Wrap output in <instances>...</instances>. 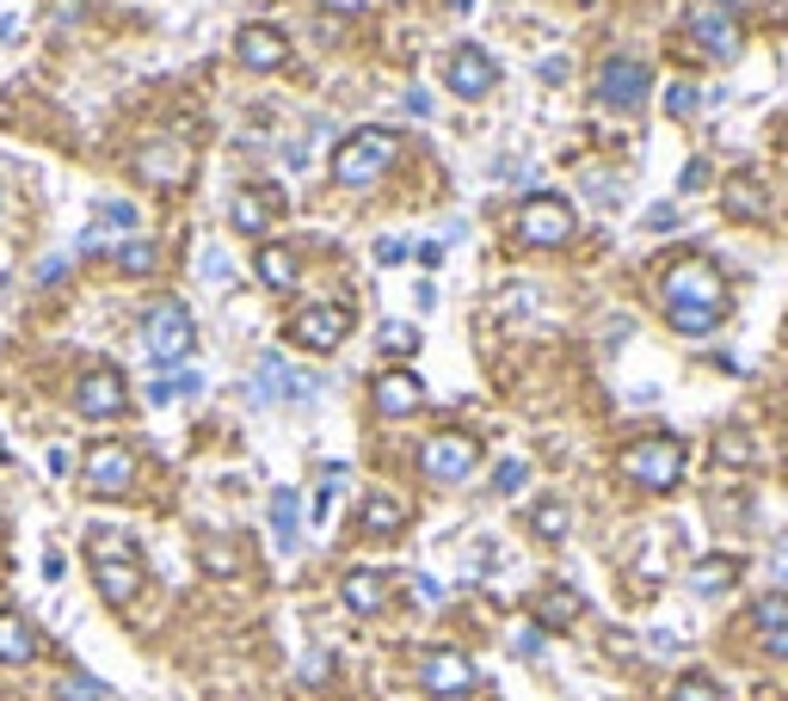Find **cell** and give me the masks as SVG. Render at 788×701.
<instances>
[{"mask_svg":"<svg viewBox=\"0 0 788 701\" xmlns=\"http://www.w3.org/2000/svg\"><path fill=\"white\" fill-rule=\"evenodd\" d=\"M87 554H93V584H99V597H106V603H118V609H130L136 591H142V560H136L130 535L93 530Z\"/></svg>","mask_w":788,"mask_h":701,"instance_id":"1","label":"cell"},{"mask_svg":"<svg viewBox=\"0 0 788 701\" xmlns=\"http://www.w3.org/2000/svg\"><path fill=\"white\" fill-rule=\"evenodd\" d=\"M395 136L388 130H358V136H346L339 142V154H333V179L339 186H376L388 167H395Z\"/></svg>","mask_w":788,"mask_h":701,"instance_id":"2","label":"cell"},{"mask_svg":"<svg viewBox=\"0 0 788 701\" xmlns=\"http://www.w3.org/2000/svg\"><path fill=\"white\" fill-rule=\"evenodd\" d=\"M622 474L647 492H671L684 480V443L678 437H647V443H628L622 450Z\"/></svg>","mask_w":788,"mask_h":701,"instance_id":"3","label":"cell"},{"mask_svg":"<svg viewBox=\"0 0 788 701\" xmlns=\"http://www.w3.org/2000/svg\"><path fill=\"white\" fill-rule=\"evenodd\" d=\"M666 308H702V314H727V283L708 259H678L666 271Z\"/></svg>","mask_w":788,"mask_h":701,"instance_id":"4","label":"cell"},{"mask_svg":"<svg viewBox=\"0 0 788 701\" xmlns=\"http://www.w3.org/2000/svg\"><path fill=\"white\" fill-rule=\"evenodd\" d=\"M142 344L154 363H186L191 344H198V327H191V314L179 302H154L142 320Z\"/></svg>","mask_w":788,"mask_h":701,"instance_id":"5","label":"cell"},{"mask_svg":"<svg viewBox=\"0 0 788 701\" xmlns=\"http://www.w3.org/2000/svg\"><path fill=\"white\" fill-rule=\"evenodd\" d=\"M419 468H426V480H438V487H456V480H468L481 468V443L468 431H438L426 450H419Z\"/></svg>","mask_w":788,"mask_h":701,"instance_id":"6","label":"cell"},{"mask_svg":"<svg viewBox=\"0 0 788 701\" xmlns=\"http://www.w3.org/2000/svg\"><path fill=\"white\" fill-rule=\"evenodd\" d=\"M346 332H351V308H339V302H308L302 314L290 320V339L302 344V351H339Z\"/></svg>","mask_w":788,"mask_h":701,"instance_id":"7","label":"cell"},{"mask_svg":"<svg viewBox=\"0 0 788 701\" xmlns=\"http://www.w3.org/2000/svg\"><path fill=\"white\" fill-rule=\"evenodd\" d=\"M136 487V450L130 443H99L87 450V492L93 499H123Z\"/></svg>","mask_w":788,"mask_h":701,"instance_id":"8","label":"cell"},{"mask_svg":"<svg viewBox=\"0 0 788 701\" xmlns=\"http://www.w3.org/2000/svg\"><path fill=\"white\" fill-rule=\"evenodd\" d=\"M518 240L523 247H567L573 240V210L561 198H530L518 210Z\"/></svg>","mask_w":788,"mask_h":701,"instance_id":"9","label":"cell"},{"mask_svg":"<svg viewBox=\"0 0 788 701\" xmlns=\"http://www.w3.org/2000/svg\"><path fill=\"white\" fill-rule=\"evenodd\" d=\"M493 80H499L493 56L475 50V43H456V50L443 56V87H450L456 99H487L493 93Z\"/></svg>","mask_w":788,"mask_h":701,"instance_id":"10","label":"cell"},{"mask_svg":"<svg viewBox=\"0 0 788 701\" xmlns=\"http://www.w3.org/2000/svg\"><path fill=\"white\" fill-rule=\"evenodd\" d=\"M647 87H654V74H647L635 56H610V62H604V74H598V106H610V111H641Z\"/></svg>","mask_w":788,"mask_h":701,"instance_id":"11","label":"cell"},{"mask_svg":"<svg viewBox=\"0 0 788 701\" xmlns=\"http://www.w3.org/2000/svg\"><path fill=\"white\" fill-rule=\"evenodd\" d=\"M690 38L702 43L708 56H739V19L727 13V0H696L690 7Z\"/></svg>","mask_w":788,"mask_h":701,"instance_id":"12","label":"cell"},{"mask_svg":"<svg viewBox=\"0 0 788 701\" xmlns=\"http://www.w3.org/2000/svg\"><path fill=\"white\" fill-rule=\"evenodd\" d=\"M74 407H81L87 419H118V412L130 407V388H123L118 370H87L81 388H74Z\"/></svg>","mask_w":788,"mask_h":701,"instance_id":"13","label":"cell"},{"mask_svg":"<svg viewBox=\"0 0 788 701\" xmlns=\"http://www.w3.org/2000/svg\"><path fill=\"white\" fill-rule=\"evenodd\" d=\"M235 56L247 62V74H278V68L290 62V38H283L278 26H247Z\"/></svg>","mask_w":788,"mask_h":701,"instance_id":"14","label":"cell"},{"mask_svg":"<svg viewBox=\"0 0 788 701\" xmlns=\"http://www.w3.org/2000/svg\"><path fill=\"white\" fill-rule=\"evenodd\" d=\"M419 683L431 689V695H468V689H475V664L462 659V652H426V659H419Z\"/></svg>","mask_w":788,"mask_h":701,"instance_id":"15","label":"cell"},{"mask_svg":"<svg viewBox=\"0 0 788 701\" xmlns=\"http://www.w3.org/2000/svg\"><path fill=\"white\" fill-rule=\"evenodd\" d=\"M370 400H376V412H382V419H407V412H419V407H426V388H419V375H407V370H388V375H376Z\"/></svg>","mask_w":788,"mask_h":701,"instance_id":"16","label":"cell"},{"mask_svg":"<svg viewBox=\"0 0 788 701\" xmlns=\"http://www.w3.org/2000/svg\"><path fill=\"white\" fill-rule=\"evenodd\" d=\"M228 216H235V228H241V234H266V228L283 216V198L271 186H253V191H241V198H235V210H228Z\"/></svg>","mask_w":788,"mask_h":701,"instance_id":"17","label":"cell"},{"mask_svg":"<svg viewBox=\"0 0 788 701\" xmlns=\"http://www.w3.org/2000/svg\"><path fill=\"white\" fill-rule=\"evenodd\" d=\"M253 382H259V394H266V400H308V394H315V382H308V375H296L278 351H266V358H259Z\"/></svg>","mask_w":788,"mask_h":701,"instance_id":"18","label":"cell"},{"mask_svg":"<svg viewBox=\"0 0 788 701\" xmlns=\"http://www.w3.org/2000/svg\"><path fill=\"white\" fill-rule=\"evenodd\" d=\"M721 203H727V216H734V222H758V216L770 210V198H764V186L751 179V172H734V179H727Z\"/></svg>","mask_w":788,"mask_h":701,"instance_id":"19","label":"cell"},{"mask_svg":"<svg viewBox=\"0 0 788 701\" xmlns=\"http://www.w3.org/2000/svg\"><path fill=\"white\" fill-rule=\"evenodd\" d=\"M38 659V634H31L26 615L0 609V664H31Z\"/></svg>","mask_w":788,"mask_h":701,"instance_id":"20","label":"cell"},{"mask_svg":"<svg viewBox=\"0 0 788 701\" xmlns=\"http://www.w3.org/2000/svg\"><path fill=\"white\" fill-rule=\"evenodd\" d=\"M382 603H388V579H382V572H370V567L346 572V609H351V615H376Z\"/></svg>","mask_w":788,"mask_h":701,"instance_id":"21","label":"cell"},{"mask_svg":"<svg viewBox=\"0 0 788 701\" xmlns=\"http://www.w3.org/2000/svg\"><path fill=\"white\" fill-rule=\"evenodd\" d=\"M253 271H259V283H266V290H296V252L278 247V240H266V247H259Z\"/></svg>","mask_w":788,"mask_h":701,"instance_id":"22","label":"cell"},{"mask_svg":"<svg viewBox=\"0 0 788 701\" xmlns=\"http://www.w3.org/2000/svg\"><path fill=\"white\" fill-rule=\"evenodd\" d=\"M734 579H739V560L734 554H708V560H696V567H690V591L696 597H721Z\"/></svg>","mask_w":788,"mask_h":701,"instance_id":"23","label":"cell"},{"mask_svg":"<svg viewBox=\"0 0 788 701\" xmlns=\"http://www.w3.org/2000/svg\"><path fill=\"white\" fill-rule=\"evenodd\" d=\"M142 179H154V186H179V179H186V148H179V142L142 148Z\"/></svg>","mask_w":788,"mask_h":701,"instance_id":"24","label":"cell"},{"mask_svg":"<svg viewBox=\"0 0 788 701\" xmlns=\"http://www.w3.org/2000/svg\"><path fill=\"white\" fill-rule=\"evenodd\" d=\"M579 609H586V603H579V591L555 584V591L536 597V622H542V628H573V622H579Z\"/></svg>","mask_w":788,"mask_h":701,"instance_id":"25","label":"cell"},{"mask_svg":"<svg viewBox=\"0 0 788 701\" xmlns=\"http://www.w3.org/2000/svg\"><path fill=\"white\" fill-rule=\"evenodd\" d=\"M407 523V504L395 499V492H370V499H363V530L370 535H395Z\"/></svg>","mask_w":788,"mask_h":701,"instance_id":"26","label":"cell"},{"mask_svg":"<svg viewBox=\"0 0 788 701\" xmlns=\"http://www.w3.org/2000/svg\"><path fill=\"white\" fill-rule=\"evenodd\" d=\"M715 462H721V468H751V462H758V443H751L746 424H727V431H715Z\"/></svg>","mask_w":788,"mask_h":701,"instance_id":"27","label":"cell"},{"mask_svg":"<svg viewBox=\"0 0 788 701\" xmlns=\"http://www.w3.org/2000/svg\"><path fill=\"white\" fill-rule=\"evenodd\" d=\"M296 523H302V504H296L290 487H278L271 492V535H278L283 554H296Z\"/></svg>","mask_w":788,"mask_h":701,"instance_id":"28","label":"cell"},{"mask_svg":"<svg viewBox=\"0 0 788 701\" xmlns=\"http://www.w3.org/2000/svg\"><path fill=\"white\" fill-rule=\"evenodd\" d=\"M567 523H573V511H567L561 499H548V504H536V511H530V530L542 535V542H561Z\"/></svg>","mask_w":788,"mask_h":701,"instance_id":"29","label":"cell"},{"mask_svg":"<svg viewBox=\"0 0 788 701\" xmlns=\"http://www.w3.org/2000/svg\"><path fill=\"white\" fill-rule=\"evenodd\" d=\"M198 560L216 572V579H235V572H241V554H235V542H222V535H203Z\"/></svg>","mask_w":788,"mask_h":701,"instance_id":"30","label":"cell"},{"mask_svg":"<svg viewBox=\"0 0 788 701\" xmlns=\"http://www.w3.org/2000/svg\"><path fill=\"white\" fill-rule=\"evenodd\" d=\"M666 314H671V327H678L684 339H702V332L721 327V314H702V308H666Z\"/></svg>","mask_w":788,"mask_h":701,"instance_id":"31","label":"cell"},{"mask_svg":"<svg viewBox=\"0 0 788 701\" xmlns=\"http://www.w3.org/2000/svg\"><path fill=\"white\" fill-rule=\"evenodd\" d=\"M671 701H721V683H715V677H702V671H690V677H678Z\"/></svg>","mask_w":788,"mask_h":701,"instance_id":"32","label":"cell"},{"mask_svg":"<svg viewBox=\"0 0 788 701\" xmlns=\"http://www.w3.org/2000/svg\"><path fill=\"white\" fill-rule=\"evenodd\" d=\"M118 266L130 271V278H148V271H154V247H148V240H123V247H118Z\"/></svg>","mask_w":788,"mask_h":701,"instance_id":"33","label":"cell"},{"mask_svg":"<svg viewBox=\"0 0 788 701\" xmlns=\"http://www.w3.org/2000/svg\"><path fill=\"white\" fill-rule=\"evenodd\" d=\"M62 701H106L99 677H62Z\"/></svg>","mask_w":788,"mask_h":701,"instance_id":"34","label":"cell"},{"mask_svg":"<svg viewBox=\"0 0 788 701\" xmlns=\"http://www.w3.org/2000/svg\"><path fill=\"white\" fill-rule=\"evenodd\" d=\"M758 628L770 634V628H788V597H764L758 603Z\"/></svg>","mask_w":788,"mask_h":701,"instance_id":"35","label":"cell"},{"mask_svg":"<svg viewBox=\"0 0 788 701\" xmlns=\"http://www.w3.org/2000/svg\"><path fill=\"white\" fill-rule=\"evenodd\" d=\"M99 222H106V228H118V234H130V228H136V210H130L123 198H111L106 210H99Z\"/></svg>","mask_w":788,"mask_h":701,"instance_id":"36","label":"cell"},{"mask_svg":"<svg viewBox=\"0 0 788 701\" xmlns=\"http://www.w3.org/2000/svg\"><path fill=\"white\" fill-rule=\"evenodd\" d=\"M413 344H419V332H413V327H395V320L382 327V351H401V358H407Z\"/></svg>","mask_w":788,"mask_h":701,"instance_id":"37","label":"cell"},{"mask_svg":"<svg viewBox=\"0 0 788 701\" xmlns=\"http://www.w3.org/2000/svg\"><path fill=\"white\" fill-rule=\"evenodd\" d=\"M666 111H671V118H690V111H696V87H671Z\"/></svg>","mask_w":788,"mask_h":701,"instance_id":"38","label":"cell"},{"mask_svg":"<svg viewBox=\"0 0 788 701\" xmlns=\"http://www.w3.org/2000/svg\"><path fill=\"white\" fill-rule=\"evenodd\" d=\"M523 480H530V468H523V462H499V492H518Z\"/></svg>","mask_w":788,"mask_h":701,"instance_id":"39","label":"cell"},{"mask_svg":"<svg viewBox=\"0 0 788 701\" xmlns=\"http://www.w3.org/2000/svg\"><path fill=\"white\" fill-rule=\"evenodd\" d=\"M376 259H382V266H401V259H407V240H376Z\"/></svg>","mask_w":788,"mask_h":701,"instance_id":"40","label":"cell"},{"mask_svg":"<svg viewBox=\"0 0 788 701\" xmlns=\"http://www.w3.org/2000/svg\"><path fill=\"white\" fill-rule=\"evenodd\" d=\"M203 278H210V283H228V259H222V252H203Z\"/></svg>","mask_w":788,"mask_h":701,"instance_id":"41","label":"cell"},{"mask_svg":"<svg viewBox=\"0 0 788 701\" xmlns=\"http://www.w3.org/2000/svg\"><path fill=\"white\" fill-rule=\"evenodd\" d=\"M708 186V160H690V167H684V191H702Z\"/></svg>","mask_w":788,"mask_h":701,"instance_id":"42","label":"cell"},{"mask_svg":"<svg viewBox=\"0 0 788 701\" xmlns=\"http://www.w3.org/2000/svg\"><path fill=\"white\" fill-rule=\"evenodd\" d=\"M50 13H56V19H62V26H74V19H81V13H87V7H81V0H50Z\"/></svg>","mask_w":788,"mask_h":701,"instance_id":"43","label":"cell"},{"mask_svg":"<svg viewBox=\"0 0 788 701\" xmlns=\"http://www.w3.org/2000/svg\"><path fill=\"white\" fill-rule=\"evenodd\" d=\"M647 228H678V210H671V203H659V210H647Z\"/></svg>","mask_w":788,"mask_h":701,"instance_id":"44","label":"cell"},{"mask_svg":"<svg viewBox=\"0 0 788 701\" xmlns=\"http://www.w3.org/2000/svg\"><path fill=\"white\" fill-rule=\"evenodd\" d=\"M764 647H770L776 659H788V628H770V634H764Z\"/></svg>","mask_w":788,"mask_h":701,"instance_id":"45","label":"cell"},{"mask_svg":"<svg viewBox=\"0 0 788 701\" xmlns=\"http://www.w3.org/2000/svg\"><path fill=\"white\" fill-rule=\"evenodd\" d=\"M43 468H50V474H68V450H62V443H56V450L43 455Z\"/></svg>","mask_w":788,"mask_h":701,"instance_id":"46","label":"cell"},{"mask_svg":"<svg viewBox=\"0 0 788 701\" xmlns=\"http://www.w3.org/2000/svg\"><path fill=\"white\" fill-rule=\"evenodd\" d=\"M770 572H776V579L788 584V542H782V554H776V567H770Z\"/></svg>","mask_w":788,"mask_h":701,"instance_id":"47","label":"cell"}]
</instances>
